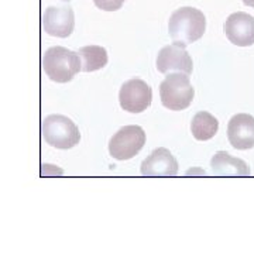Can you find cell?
<instances>
[{
  "mask_svg": "<svg viewBox=\"0 0 254 254\" xmlns=\"http://www.w3.org/2000/svg\"><path fill=\"white\" fill-rule=\"evenodd\" d=\"M206 18L200 10L195 7H181L171 14L168 31L174 44L187 47L198 41L205 34Z\"/></svg>",
  "mask_w": 254,
  "mask_h": 254,
  "instance_id": "cell-1",
  "label": "cell"
},
{
  "mask_svg": "<svg viewBox=\"0 0 254 254\" xmlns=\"http://www.w3.org/2000/svg\"><path fill=\"white\" fill-rule=\"evenodd\" d=\"M43 68L51 81L65 83L82 71V63L78 53L64 47H51L43 55Z\"/></svg>",
  "mask_w": 254,
  "mask_h": 254,
  "instance_id": "cell-2",
  "label": "cell"
},
{
  "mask_svg": "<svg viewBox=\"0 0 254 254\" xmlns=\"http://www.w3.org/2000/svg\"><path fill=\"white\" fill-rule=\"evenodd\" d=\"M193 86L190 75L184 72L168 73L160 85V98L164 108L180 112L190 108L193 100Z\"/></svg>",
  "mask_w": 254,
  "mask_h": 254,
  "instance_id": "cell-3",
  "label": "cell"
},
{
  "mask_svg": "<svg viewBox=\"0 0 254 254\" xmlns=\"http://www.w3.org/2000/svg\"><path fill=\"white\" fill-rule=\"evenodd\" d=\"M41 134L46 143L60 150L72 148L79 143L81 134L72 120L63 115H50L41 123Z\"/></svg>",
  "mask_w": 254,
  "mask_h": 254,
  "instance_id": "cell-4",
  "label": "cell"
},
{
  "mask_svg": "<svg viewBox=\"0 0 254 254\" xmlns=\"http://www.w3.org/2000/svg\"><path fill=\"white\" fill-rule=\"evenodd\" d=\"M144 144L145 133L141 127L125 126L110 138L109 153L115 160L125 161L138 154Z\"/></svg>",
  "mask_w": 254,
  "mask_h": 254,
  "instance_id": "cell-5",
  "label": "cell"
},
{
  "mask_svg": "<svg viewBox=\"0 0 254 254\" xmlns=\"http://www.w3.org/2000/svg\"><path fill=\"white\" fill-rule=\"evenodd\" d=\"M153 99V92L150 85L143 79H128L119 92V102L122 109L128 113H141L144 112Z\"/></svg>",
  "mask_w": 254,
  "mask_h": 254,
  "instance_id": "cell-6",
  "label": "cell"
},
{
  "mask_svg": "<svg viewBox=\"0 0 254 254\" xmlns=\"http://www.w3.org/2000/svg\"><path fill=\"white\" fill-rule=\"evenodd\" d=\"M227 40L237 47L254 44V17L245 11L232 13L223 24Z\"/></svg>",
  "mask_w": 254,
  "mask_h": 254,
  "instance_id": "cell-7",
  "label": "cell"
},
{
  "mask_svg": "<svg viewBox=\"0 0 254 254\" xmlns=\"http://www.w3.org/2000/svg\"><path fill=\"white\" fill-rule=\"evenodd\" d=\"M41 24L48 36L60 37V38L69 37L72 34L73 26H75V16H73L72 7L50 6L43 13Z\"/></svg>",
  "mask_w": 254,
  "mask_h": 254,
  "instance_id": "cell-8",
  "label": "cell"
},
{
  "mask_svg": "<svg viewBox=\"0 0 254 254\" xmlns=\"http://www.w3.org/2000/svg\"><path fill=\"white\" fill-rule=\"evenodd\" d=\"M157 69L161 73L178 71V72L190 75L193 69V64L185 47L173 43L171 46H165L160 50L158 57H157Z\"/></svg>",
  "mask_w": 254,
  "mask_h": 254,
  "instance_id": "cell-9",
  "label": "cell"
},
{
  "mask_svg": "<svg viewBox=\"0 0 254 254\" xmlns=\"http://www.w3.org/2000/svg\"><path fill=\"white\" fill-rule=\"evenodd\" d=\"M229 143L236 150H250L254 147V118L247 113H239L227 125Z\"/></svg>",
  "mask_w": 254,
  "mask_h": 254,
  "instance_id": "cell-10",
  "label": "cell"
},
{
  "mask_svg": "<svg viewBox=\"0 0 254 254\" xmlns=\"http://www.w3.org/2000/svg\"><path fill=\"white\" fill-rule=\"evenodd\" d=\"M140 171L147 177H174L178 173V163L170 150L160 147L141 163Z\"/></svg>",
  "mask_w": 254,
  "mask_h": 254,
  "instance_id": "cell-11",
  "label": "cell"
},
{
  "mask_svg": "<svg viewBox=\"0 0 254 254\" xmlns=\"http://www.w3.org/2000/svg\"><path fill=\"white\" fill-rule=\"evenodd\" d=\"M212 174L226 175V177H246L250 175V168L243 160L230 155L226 151H218L213 155L212 161Z\"/></svg>",
  "mask_w": 254,
  "mask_h": 254,
  "instance_id": "cell-12",
  "label": "cell"
},
{
  "mask_svg": "<svg viewBox=\"0 0 254 254\" xmlns=\"http://www.w3.org/2000/svg\"><path fill=\"white\" fill-rule=\"evenodd\" d=\"M190 130H192V136L195 137L198 141H206L210 140L212 137L218 133L219 122L218 119L213 115H210L209 112H198L190 123Z\"/></svg>",
  "mask_w": 254,
  "mask_h": 254,
  "instance_id": "cell-13",
  "label": "cell"
},
{
  "mask_svg": "<svg viewBox=\"0 0 254 254\" xmlns=\"http://www.w3.org/2000/svg\"><path fill=\"white\" fill-rule=\"evenodd\" d=\"M78 55L81 58L82 71L93 72L102 69L108 64V51L99 46H86L79 48Z\"/></svg>",
  "mask_w": 254,
  "mask_h": 254,
  "instance_id": "cell-14",
  "label": "cell"
},
{
  "mask_svg": "<svg viewBox=\"0 0 254 254\" xmlns=\"http://www.w3.org/2000/svg\"><path fill=\"white\" fill-rule=\"evenodd\" d=\"M126 0H93L95 6L103 11H116L119 10Z\"/></svg>",
  "mask_w": 254,
  "mask_h": 254,
  "instance_id": "cell-15",
  "label": "cell"
},
{
  "mask_svg": "<svg viewBox=\"0 0 254 254\" xmlns=\"http://www.w3.org/2000/svg\"><path fill=\"white\" fill-rule=\"evenodd\" d=\"M243 3H245L246 6H249V7L254 9V0H243Z\"/></svg>",
  "mask_w": 254,
  "mask_h": 254,
  "instance_id": "cell-16",
  "label": "cell"
},
{
  "mask_svg": "<svg viewBox=\"0 0 254 254\" xmlns=\"http://www.w3.org/2000/svg\"><path fill=\"white\" fill-rule=\"evenodd\" d=\"M64 1H69V0H64Z\"/></svg>",
  "mask_w": 254,
  "mask_h": 254,
  "instance_id": "cell-17",
  "label": "cell"
}]
</instances>
